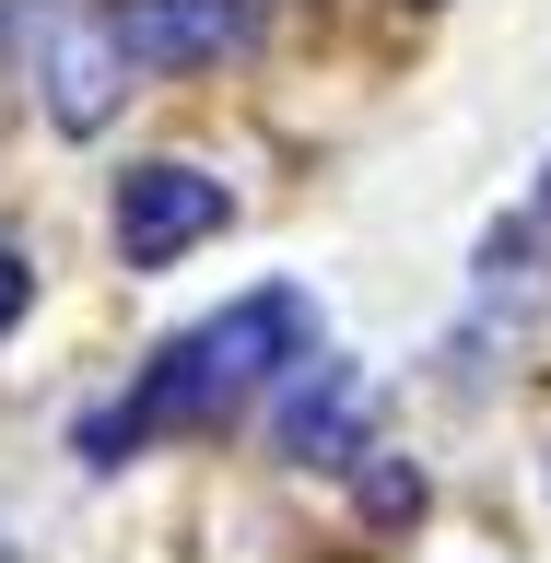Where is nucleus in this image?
<instances>
[{
	"label": "nucleus",
	"instance_id": "f257e3e1",
	"mask_svg": "<svg viewBox=\"0 0 551 563\" xmlns=\"http://www.w3.org/2000/svg\"><path fill=\"white\" fill-rule=\"evenodd\" d=\"M317 352V306L294 294V282H258V294H235L223 317H200L188 341L153 352V376L118 399V411L82 434V457H118V446H153V434H200V422H223L258 376H282V364H306Z\"/></svg>",
	"mask_w": 551,
	"mask_h": 563
},
{
	"label": "nucleus",
	"instance_id": "f03ea898",
	"mask_svg": "<svg viewBox=\"0 0 551 563\" xmlns=\"http://www.w3.org/2000/svg\"><path fill=\"white\" fill-rule=\"evenodd\" d=\"M106 47L130 70H223L258 47V12L246 0H118V12H95Z\"/></svg>",
	"mask_w": 551,
	"mask_h": 563
},
{
	"label": "nucleus",
	"instance_id": "7ed1b4c3",
	"mask_svg": "<svg viewBox=\"0 0 551 563\" xmlns=\"http://www.w3.org/2000/svg\"><path fill=\"white\" fill-rule=\"evenodd\" d=\"M223 176H200V165H141L130 188H118V258L130 271H165V258H188L200 235H223Z\"/></svg>",
	"mask_w": 551,
	"mask_h": 563
},
{
	"label": "nucleus",
	"instance_id": "20e7f679",
	"mask_svg": "<svg viewBox=\"0 0 551 563\" xmlns=\"http://www.w3.org/2000/svg\"><path fill=\"white\" fill-rule=\"evenodd\" d=\"M47 118H59L70 141L82 130H106V118H118V95H130V59H118V47H106V24H47Z\"/></svg>",
	"mask_w": 551,
	"mask_h": 563
},
{
	"label": "nucleus",
	"instance_id": "39448f33",
	"mask_svg": "<svg viewBox=\"0 0 551 563\" xmlns=\"http://www.w3.org/2000/svg\"><path fill=\"white\" fill-rule=\"evenodd\" d=\"M352 434H364V376L306 352V376L282 399V457H352Z\"/></svg>",
	"mask_w": 551,
	"mask_h": 563
},
{
	"label": "nucleus",
	"instance_id": "423d86ee",
	"mask_svg": "<svg viewBox=\"0 0 551 563\" xmlns=\"http://www.w3.org/2000/svg\"><path fill=\"white\" fill-rule=\"evenodd\" d=\"M35 306V271H24V258H12V246H0V329H12V317H24Z\"/></svg>",
	"mask_w": 551,
	"mask_h": 563
},
{
	"label": "nucleus",
	"instance_id": "0eeeda50",
	"mask_svg": "<svg viewBox=\"0 0 551 563\" xmlns=\"http://www.w3.org/2000/svg\"><path fill=\"white\" fill-rule=\"evenodd\" d=\"M540 223H551V176H540Z\"/></svg>",
	"mask_w": 551,
	"mask_h": 563
}]
</instances>
